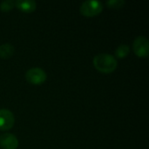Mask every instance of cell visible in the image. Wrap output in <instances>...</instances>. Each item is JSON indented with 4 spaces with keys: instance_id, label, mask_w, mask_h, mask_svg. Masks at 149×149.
<instances>
[{
    "instance_id": "obj_6",
    "label": "cell",
    "mask_w": 149,
    "mask_h": 149,
    "mask_svg": "<svg viewBox=\"0 0 149 149\" xmlns=\"http://www.w3.org/2000/svg\"><path fill=\"white\" fill-rule=\"evenodd\" d=\"M0 147L3 149H17L18 147V140L12 134H3L0 136Z\"/></svg>"
},
{
    "instance_id": "obj_1",
    "label": "cell",
    "mask_w": 149,
    "mask_h": 149,
    "mask_svg": "<svg viewBox=\"0 0 149 149\" xmlns=\"http://www.w3.org/2000/svg\"><path fill=\"white\" fill-rule=\"evenodd\" d=\"M94 67L100 72L111 73L118 66V61L114 56L109 53H99L93 59Z\"/></svg>"
},
{
    "instance_id": "obj_11",
    "label": "cell",
    "mask_w": 149,
    "mask_h": 149,
    "mask_svg": "<svg viewBox=\"0 0 149 149\" xmlns=\"http://www.w3.org/2000/svg\"><path fill=\"white\" fill-rule=\"evenodd\" d=\"M125 3H126L125 0H108L107 2V5L109 8H113V9L122 8L125 5Z\"/></svg>"
},
{
    "instance_id": "obj_9",
    "label": "cell",
    "mask_w": 149,
    "mask_h": 149,
    "mask_svg": "<svg viewBox=\"0 0 149 149\" xmlns=\"http://www.w3.org/2000/svg\"><path fill=\"white\" fill-rule=\"evenodd\" d=\"M129 52H130V47H129V45H125V44L119 45L114 52L115 56L119 58H123L127 57Z\"/></svg>"
},
{
    "instance_id": "obj_8",
    "label": "cell",
    "mask_w": 149,
    "mask_h": 149,
    "mask_svg": "<svg viewBox=\"0 0 149 149\" xmlns=\"http://www.w3.org/2000/svg\"><path fill=\"white\" fill-rule=\"evenodd\" d=\"M15 52V48L11 44L5 43L0 45V58H10Z\"/></svg>"
},
{
    "instance_id": "obj_2",
    "label": "cell",
    "mask_w": 149,
    "mask_h": 149,
    "mask_svg": "<svg viewBox=\"0 0 149 149\" xmlns=\"http://www.w3.org/2000/svg\"><path fill=\"white\" fill-rule=\"evenodd\" d=\"M103 10V4L98 0H86L82 3L79 11L83 16L93 17L99 15Z\"/></svg>"
},
{
    "instance_id": "obj_4",
    "label": "cell",
    "mask_w": 149,
    "mask_h": 149,
    "mask_svg": "<svg viewBox=\"0 0 149 149\" xmlns=\"http://www.w3.org/2000/svg\"><path fill=\"white\" fill-rule=\"evenodd\" d=\"M133 50L138 57L147 58L149 52V43L148 38L145 36H138L134 40Z\"/></svg>"
},
{
    "instance_id": "obj_5",
    "label": "cell",
    "mask_w": 149,
    "mask_h": 149,
    "mask_svg": "<svg viewBox=\"0 0 149 149\" xmlns=\"http://www.w3.org/2000/svg\"><path fill=\"white\" fill-rule=\"evenodd\" d=\"M15 123V117L12 112L9 109H0V130H9Z\"/></svg>"
},
{
    "instance_id": "obj_10",
    "label": "cell",
    "mask_w": 149,
    "mask_h": 149,
    "mask_svg": "<svg viewBox=\"0 0 149 149\" xmlns=\"http://www.w3.org/2000/svg\"><path fill=\"white\" fill-rule=\"evenodd\" d=\"M15 6V1L13 0H4L0 3V10L2 11H9Z\"/></svg>"
},
{
    "instance_id": "obj_3",
    "label": "cell",
    "mask_w": 149,
    "mask_h": 149,
    "mask_svg": "<svg viewBox=\"0 0 149 149\" xmlns=\"http://www.w3.org/2000/svg\"><path fill=\"white\" fill-rule=\"evenodd\" d=\"M25 79L32 85H41L46 80L47 75L42 68L32 67L25 72Z\"/></svg>"
},
{
    "instance_id": "obj_7",
    "label": "cell",
    "mask_w": 149,
    "mask_h": 149,
    "mask_svg": "<svg viewBox=\"0 0 149 149\" xmlns=\"http://www.w3.org/2000/svg\"><path fill=\"white\" fill-rule=\"evenodd\" d=\"M15 5L22 11L29 13L32 12L37 8V3L34 0H17Z\"/></svg>"
}]
</instances>
